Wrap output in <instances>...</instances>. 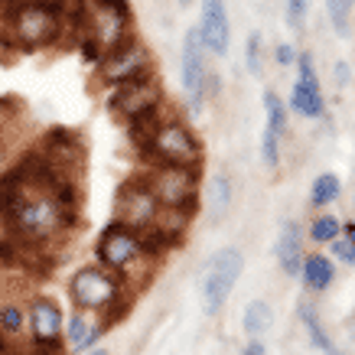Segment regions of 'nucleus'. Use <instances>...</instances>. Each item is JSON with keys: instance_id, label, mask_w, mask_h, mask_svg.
I'll return each instance as SVG.
<instances>
[{"instance_id": "37", "label": "nucleus", "mask_w": 355, "mask_h": 355, "mask_svg": "<svg viewBox=\"0 0 355 355\" xmlns=\"http://www.w3.org/2000/svg\"><path fill=\"white\" fill-rule=\"evenodd\" d=\"M176 3H193V0H176Z\"/></svg>"}, {"instance_id": "24", "label": "nucleus", "mask_w": 355, "mask_h": 355, "mask_svg": "<svg viewBox=\"0 0 355 355\" xmlns=\"http://www.w3.org/2000/svg\"><path fill=\"white\" fill-rule=\"evenodd\" d=\"M343 235V222L336 216H316L310 222V228H306V238H310L313 245H329V241H336V238Z\"/></svg>"}, {"instance_id": "36", "label": "nucleus", "mask_w": 355, "mask_h": 355, "mask_svg": "<svg viewBox=\"0 0 355 355\" xmlns=\"http://www.w3.org/2000/svg\"><path fill=\"white\" fill-rule=\"evenodd\" d=\"M7 268H10V264H7V261H3V254H0V274H3Z\"/></svg>"}, {"instance_id": "21", "label": "nucleus", "mask_w": 355, "mask_h": 355, "mask_svg": "<svg viewBox=\"0 0 355 355\" xmlns=\"http://www.w3.org/2000/svg\"><path fill=\"white\" fill-rule=\"evenodd\" d=\"M261 105H264V128L274 130V134L284 140L287 137V128H291V108H287V101H284L274 88H268L264 98H261Z\"/></svg>"}, {"instance_id": "30", "label": "nucleus", "mask_w": 355, "mask_h": 355, "mask_svg": "<svg viewBox=\"0 0 355 355\" xmlns=\"http://www.w3.org/2000/svg\"><path fill=\"white\" fill-rule=\"evenodd\" d=\"M274 62L284 65V69H287V65H297V49H293L291 43H277L274 46Z\"/></svg>"}, {"instance_id": "10", "label": "nucleus", "mask_w": 355, "mask_h": 355, "mask_svg": "<svg viewBox=\"0 0 355 355\" xmlns=\"http://www.w3.org/2000/svg\"><path fill=\"white\" fill-rule=\"evenodd\" d=\"M108 108L118 118L128 121V124L147 118V114H157L163 108V82L153 72V76L134 78V82H128V85H121V88H111Z\"/></svg>"}, {"instance_id": "34", "label": "nucleus", "mask_w": 355, "mask_h": 355, "mask_svg": "<svg viewBox=\"0 0 355 355\" xmlns=\"http://www.w3.org/2000/svg\"><path fill=\"white\" fill-rule=\"evenodd\" d=\"M343 235H349L355 241V225H352V222H343Z\"/></svg>"}, {"instance_id": "29", "label": "nucleus", "mask_w": 355, "mask_h": 355, "mask_svg": "<svg viewBox=\"0 0 355 355\" xmlns=\"http://www.w3.org/2000/svg\"><path fill=\"white\" fill-rule=\"evenodd\" d=\"M329 258L343 261V264H352L355 268V241L349 235H339L336 241H329Z\"/></svg>"}, {"instance_id": "25", "label": "nucleus", "mask_w": 355, "mask_h": 355, "mask_svg": "<svg viewBox=\"0 0 355 355\" xmlns=\"http://www.w3.org/2000/svg\"><path fill=\"white\" fill-rule=\"evenodd\" d=\"M258 153H261V166L264 170H280V160H284V140L274 134V130H261V144H258Z\"/></svg>"}, {"instance_id": "16", "label": "nucleus", "mask_w": 355, "mask_h": 355, "mask_svg": "<svg viewBox=\"0 0 355 355\" xmlns=\"http://www.w3.org/2000/svg\"><path fill=\"white\" fill-rule=\"evenodd\" d=\"M274 258H277L280 270L287 277H300V268H303V232H300V222H280V232H277V241H274Z\"/></svg>"}, {"instance_id": "20", "label": "nucleus", "mask_w": 355, "mask_h": 355, "mask_svg": "<svg viewBox=\"0 0 355 355\" xmlns=\"http://www.w3.org/2000/svg\"><path fill=\"white\" fill-rule=\"evenodd\" d=\"M241 329L248 333V339H264L274 329V306L268 300H251L241 313Z\"/></svg>"}, {"instance_id": "5", "label": "nucleus", "mask_w": 355, "mask_h": 355, "mask_svg": "<svg viewBox=\"0 0 355 355\" xmlns=\"http://www.w3.org/2000/svg\"><path fill=\"white\" fill-rule=\"evenodd\" d=\"M144 183L153 199L166 209H189L196 212L202 193V166H173V163H144Z\"/></svg>"}, {"instance_id": "3", "label": "nucleus", "mask_w": 355, "mask_h": 355, "mask_svg": "<svg viewBox=\"0 0 355 355\" xmlns=\"http://www.w3.org/2000/svg\"><path fill=\"white\" fill-rule=\"evenodd\" d=\"M95 261L98 264H105L108 270H114L130 291L140 287V284L147 280V274H153V268L160 264V261L147 251L144 235H140L137 228L121 225V222H114V218L98 232V238H95Z\"/></svg>"}, {"instance_id": "4", "label": "nucleus", "mask_w": 355, "mask_h": 355, "mask_svg": "<svg viewBox=\"0 0 355 355\" xmlns=\"http://www.w3.org/2000/svg\"><path fill=\"white\" fill-rule=\"evenodd\" d=\"M144 163H173V166H202L205 147L189 121L180 114H163L144 137L137 140Z\"/></svg>"}, {"instance_id": "38", "label": "nucleus", "mask_w": 355, "mask_h": 355, "mask_svg": "<svg viewBox=\"0 0 355 355\" xmlns=\"http://www.w3.org/2000/svg\"><path fill=\"white\" fill-rule=\"evenodd\" d=\"M352 3H355V0H352Z\"/></svg>"}, {"instance_id": "28", "label": "nucleus", "mask_w": 355, "mask_h": 355, "mask_svg": "<svg viewBox=\"0 0 355 355\" xmlns=\"http://www.w3.org/2000/svg\"><path fill=\"white\" fill-rule=\"evenodd\" d=\"M306 13H310V0H287V7H284V20H287V26H291V30L303 33Z\"/></svg>"}, {"instance_id": "12", "label": "nucleus", "mask_w": 355, "mask_h": 355, "mask_svg": "<svg viewBox=\"0 0 355 355\" xmlns=\"http://www.w3.org/2000/svg\"><path fill=\"white\" fill-rule=\"evenodd\" d=\"M33 150L40 153V160H43L53 173H59V176H72V180L78 176L82 163H85V147H82V140L65 128L46 130Z\"/></svg>"}, {"instance_id": "32", "label": "nucleus", "mask_w": 355, "mask_h": 355, "mask_svg": "<svg viewBox=\"0 0 355 355\" xmlns=\"http://www.w3.org/2000/svg\"><path fill=\"white\" fill-rule=\"evenodd\" d=\"M241 355H268V345L261 343V339H248V343L241 345Z\"/></svg>"}, {"instance_id": "1", "label": "nucleus", "mask_w": 355, "mask_h": 355, "mask_svg": "<svg viewBox=\"0 0 355 355\" xmlns=\"http://www.w3.org/2000/svg\"><path fill=\"white\" fill-rule=\"evenodd\" d=\"M3 43L20 53L49 49L76 33V0H7L0 13Z\"/></svg>"}, {"instance_id": "14", "label": "nucleus", "mask_w": 355, "mask_h": 355, "mask_svg": "<svg viewBox=\"0 0 355 355\" xmlns=\"http://www.w3.org/2000/svg\"><path fill=\"white\" fill-rule=\"evenodd\" d=\"M196 30L202 36L205 53L216 55V59H225L228 49H232V20H228L225 0H202Z\"/></svg>"}, {"instance_id": "31", "label": "nucleus", "mask_w": 355, "mask_h": 355, "mask_svg": "<svg viewBox=\"0 0 355 355\" xmlns=\"http://www.w3.org/2000/svg\"><path fill=\"white\" fill-rule=\"evenodd\" d=\"M333 78H336V85H339V88H345L349 82H352V65H349V62H336L333 65Z\"/></svg>"}, {"instance_id": "8", "label": "nucleus", "mask_w": 355, "mask_h": 355, "mask_svg": "<svg viewBox=\"0 0 355 355\" xmlns=\"http://www.w3.org/2000/svg\"><path fill=\"white\" fill-rule=\"evenodd\" d=\"M26 333L33 355L65 352V313L62 303L49 293H33L26 300Z\"/></svg>"}, {"instance_id": "17", "label": "nucleus", "mask_w": 355, "mask_h": 355, "mask_svg": "<svg viewBox=\"0 0 355 355\" xmlns=\"http://www.w3.org/2000/svg\"><path fill=\"white\" fill-rule=\"evenodd\" d=\"M235 202V180L228 170H216L212 180L205 186V205H209V218L212 222H222L228 216V209Z\"/></svg>"}, {"instance_id": "13", "label": "nucleus", "mask_w": 355, "mask_h": 355, "mask_svg": "<svg viewBox=\"0 0 355 355\" xmlns=\"http://www.w3.org/2000/svg\"><path fill=\"white\" fill-rule=\"evenodd\" d=\"M287 108L297 118H306V121H320L326 114V101H323V92H320L313 53H297V82L291 88Z\"/></svg>"}, {"instance_id": "35", "label": "nucleus", "mask_w": 355, "mask_h": 355, "mask_svg": "<svg viewBox=\"0 0 355 355\" xmlns=\"http://www.w3.org/2000/svg\"><path fill=\"white\" fill-rule=\"evenodd\" d=\"M85 355H111L108 349H92V352H85Z\"/></svg>"}, {"instance_id": "2", "label": "nucleus", "mask_w": 355, "mask_h": 355, "mask_svg": "<svg viewBox=\"0 0 355 355\" xmlns=\"http://www.w3.org/2000/svg\"><path fill=\"white\" fill-rule=\"evenodd\" d=\"M130 287L124 280L108 270L105 264H82V268L69 277V297L76 303V310L95 313L105 326H114L118 320H124V313L130 306Z\"/></svg>"}, {"instance_id": "23", "label": "nucleus", "mask_w": 355, "mask_h": 355, "mask_svg": "<svg viewBox=\"0 0 355 355\" xmlns=\"http://www.w3.org/2000/svg\"><path fill=\"white\" fill-rule=\"evenodd\" d=\"M297 313H300V323L306 326V333H310L313 345H316L320 352H326V355H336V345H333V339H329V333H326V329H323V323H320V316H316V310H313L310 303L303 300L300 306H297Z\"/></svg>"}, {"instance_id": "26", "label": "nucleus", "mask_w": 355, "mask_h": 355, "mask_svg": "<svg viewBox=\"0 0 355 355\" xmlns=\"http://www.w3.org/2000/svg\"><path fill=\"white\" fill-rule=\"evenodd\" d=\"M245 69L251 78L264 76V36H261L258 30L245 40Z\"/></svg>"}, {"instance_id": "6", "label": "nucleus", "mask_w": 355, "mask_h": 355, "mask_svg": "<svg viewBox=\"0 0 355 355\" xmlns=\"http://www.w3.org/2000/svg\"><path fill=\"white\" fill-rule=\"evenodd\" d=\"M157 65H153V53L147 46L137 40V33L128 36L124 43H118L114 49L101 55V62L95 65V82L101 88H121L134 82V78H144V76H153Z\"/></svg>"}, {"instance_id": "27", "label": "nucleus", "mask_w": 355, "mask_h": 355, "mask_svg": "<svg viewBox=\"0 0 355 355\" xmlns=\"http://www.w3.org/2000/svg\"><path fill=\"white\" fill-rule=\"evenodd\" d=\"M352 0H326V17L339 36H349V17H352Z\"/></svg>"}, {"instance_id": "11", "label": "nucleus", "mask_w": 355, "mask_h": 355, "mask_svg": "<svg viewBox=\"0 0 355 355\" xmlns=\"http://www.w3.org/2000/svg\"><path fill=\"white\" fill-rule=\"evenodd\" d=\"M157 212H160V202L153 199V193L147 189L140 173H134L130 180H124L118 186V193H114V222L144 232V228L153 225Z\"/></svg>"}, {"instance_id": "33", "label": "nucleus", "mask_w": 355, "mask_h": 355, "mask_svg": "<svg viewBox=\"0 0 355 355\" xmlns=\"http://www.w3.org/2000/svg\"><path fill=\"white\" fill-rule=\"evenodd\" d=\"M0 355H17V343H3L0 339Z\"/></svg>"}, {"instance_id": "18", "label": "nucleus", "mask_w": 355, "mask_h": 355, "mask_svg": "<svg viewBox=\"0 0 355 355\" xmlns=\"http://www.w3.org/2000/svg\"><path fill=\"white\" fill-rule=\"evenodd\" d=\"M300 280H303V287H306L310 293L329 291V287H333V280H336V261L329 258V254H323V251H313V254L303 258Z\"/></svg>"}, {"instance_id": "15", "label": "nucleus", "mask_w": 355, "mask_h": 355, "mask_svg": "<svg viewBox=\"0 0 355 355\" xmlns=\"http://www.w3.org/2000/svg\"><path fill=\"white\" fill-rule=\"evenodd\" d=\"M108 326L98 320L95 313H85V310H76L72 316H65V349L69 352H92L98 349L101 336H105Z\"/></svg>"}, {"instance_id": "22", "label": "nucleus", "mask_w": 355, "mask_h": 355, "mask_svg": "<svg viewBox=\"0 0 355 355\" xmlns=\"http://www.w3.org/2000/svg\"><path fill=\"white\" fill-rule=\"evenodd\" d=\"M343 196V180L336 176V173H320L310 186V205L313 209H326V205H333L336 199Z\"/></svg>"}, {"instance_id": "9", "label": "nucleus", "mask_w": 355, "mask_h": 355, "mask_svg": "<svg viewBox=\"0 0 355 355\" xmlns=\"http://www.w3.org/2000/svg\"><path fill=\"white\" fill-rule=\"evenodd\" d=\"M180 85H183L186 95V108L189 114H202L205 101V85H209V53L202 46V36L196 26H189L183 36V53H180Z\"/></svg>"}, {"instance_id": "7", "label": "nucleus", "mask_w": 355, "mask_h": 355, "mask_svg": "<svg viewBox=\"0 0 355 355\" xmlns=\"http://www.w3.org/2000/svg\"><path fill=\"white\" fill-rule=\"evenodd\" d=\"M245 270V254L238 248H218L212 251V258L205 261L202 277H199V300H202L205 316H216L228 303L232 291H235L238 277Z\"/></svg>"}, {"instance_id": "19", "label": "nucleus", "mask_w": 355, "mask_h": 355, "mask_svg": "<svg viewBox=\"0 0 355 355\" xmlns=\"http://www.w3.org/2000/svg\"><path fill=\"white\" fill-rule=\"evenodd\" d=\"M26 333V303L0 291V339H20Z\"/></svg>"}]
</instances>
